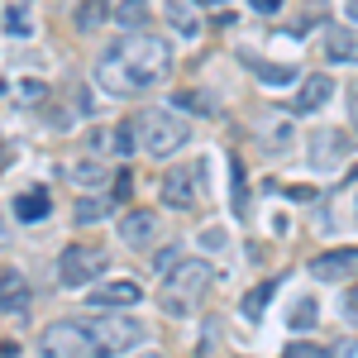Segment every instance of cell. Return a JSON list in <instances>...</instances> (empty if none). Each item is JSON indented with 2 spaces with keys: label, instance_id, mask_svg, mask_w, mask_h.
I'll list each match as a JSON object with an SVG mask.
<instances>
[{
  "label": "cell",
  "instance_id": "6da1fadb",
  "mask_svg": "<svg viewBox=\"0 0 358 358\" xmlns=\"http://www.w3.org/2000/svg\"><path fill=\"white\" fill-rule=\"evenodd\" d=\"M134 134H138V148H143L148 158H172L177 148L192 143V120H182L177 110H158V106H148V110H138Z\"/></svg>",
  "mask_w": 358,
  "mask_h": 358
},
{
  "label": "cell",
  "instance_id": "7a4b0ae2",
  "mask_svg": "<svg viewBox=\"0 0 358 358\" xmlns=\"http://www.w3.org/2000/svg\"><path fill=\"white\" fill-rule=\"evenodd\" d=\"M120 62L129 67V77H134L138 86H153L167 77V67H172V48H167L158 34H129L120 48Z\"/></svg>",
  "mask_w": 358,
  "mask_h": 358
},
{
  "label": "cell",
  "instance_id": "3957f363",
  "mask_svg": "<svg viewBox=\"0 0 358 358\" xmlns=\"http://www.w3.org/2000/svg\"><path fill=\"white\" fill-rule=\"evenodd\" d=\"M163 282H167V306H172V310H187L196 296H206V292H210L215 268H210V263H201V258H182Z\"/></svg>",
  "mask_w": 358,
  "mask_h": 358
},
{
  "label": "cell",
  "instance_id": "277c9868",
  "mask_svg": "<svg viewBox=\"0 0 358 358\" xmlns=\"http://www.w3.org/2000/svg\"><path fill=\"white\" fill-rule=\"evenodd\" d=\"M86 330H91V339H96V349H101V358L110 354H124V349H134V344H143V325L138 320H129V315H91V320H82Z\"/></svg>",
  "mask_w": 358,
  "mask_h": 358
},
{
  "label": "cell",
  "instance_id": "5b68a950",
  "mask_svg": "<svg viewBox=\"0 0 358 358\" xmlns=\"http://www.w3.org/2000/svg\"><path fill=\"white\" fill-rule=\"evenodd\" d=\"M38 349H43V358H101V349H96V339H91V330H86L82 320L48 325L43 339H38Z\"/></svg>",
  "mask_w": 358,
  "mask_h": 358
},
{
  "label": "cell",
  "instance_id": "8992f818",
  "mask_svg": "<svg viewBox=\"0 0 358 358\" xmlns=\"http://www.w3.org/2000/svg\"><path fill=\"white\" fill-rule=\"evenodd\" d=\"M106 268H110V253L106 248L72 244V248H62V258H57V282L62 287H82V282H96Z\"/></svg>",
  "mask_w": 358,
  "mask_h": 358
},
{
  "label": "cell",
  "instance_id": "52a82bcc",
  "mask_svg": "<svg viewBox=\"0 0 358 358\" xmlns=\"http://www.w3.org/2000/svg\"><path fill=\"white\" fill-rule=\"evenodd\" d=\"M158 192H163V206H172V210H192L196 201H201V167H172Z\"/></svg>",
  "mask_w": 358,
  "mask_h": 358
},
{
  "label": "cell",
  "instance_id": "ba28073f",
  "mask_svg": "<svg viewBox=\"0 0 358 358\" xmlns=\"http://www.w3.org/2000/svg\"><path fill=\"white\" fill-rule=\"evenodd\" d=\"M310 277L315 282H349V277H358V248H334V253L310 258Z\"/></svg>",
  "mask_w": 358,
  "mask_h": 358
},
{
  "label": "cell",
  "instance_id": "9c48e42d",
  "mask_svg": "<svg viewBox=\"0 0 358 358\" xmlns=\"http://www.w3.org/2000/svg\"><path fill=\"white\" fill-rule=\"evenodd\" d=\"M96 82H101V91H106V96H134V91H143V86L129 77V67L120 62V53H115V48L96 62Z\"/></svg>",
  "mask_w": 358,
  "mask_h": 358
},
{
  "label": "cell",
  "instance_id": "30bf717a",
  "mask_svg": "<svg viewBox=\"0 0 358 358\" xmlns=\"http://www.w3.org/2000/svg\"><path fill=\"white\" fill-rule=\"evenodd\" d=\"M120 244H129V248L158 244V215H153V210H129V215H120Z\"/></svg>",
  "mask_w": 358,
  "mask_h": 358
},
{
  "label": "cell",
  "instance_id": "8fae6325",
  "mask_svg": "<svg viewBox=\"0 0 358 358\" xmlns=\"http://www.w3.org/2000/svg\"><path fill=\"white\" fill-rule=\"evenodd\" d=\"M143 301V287L138 282H129V277H120V282H101V287H91V306L96 310H106V306H138Z\"/></svg>",
  "mask_w": 358,
  "mask_h": 358
},
{
  "label": "cell",
  "instance_id": "7c38bea8",
  "mask_svg": "<svg viewBox=\"0 0 358 358\" xmlns=\"http://www.w3.org/2000/svg\"><path fill=\"white\" fill-rule=\"evenodd\" d=\"M0 310H10V315H24L29 310V282H24V273H15V268L0 273Z\"/></svg>",
  "mask_w": 358,
  "mask_h": 358
},
{
  "label": "cell",
  "instance_id": "4fadbf2b",
  "mask_svg": "<svg viewBox=\"0 0 358 358\" xmlns=\"http://www.w3.org/2000/svg\"><path fill=\"white\" fill-rule=\"evenodd\" d=\"M48 210H53V196L43 192V187H29V192L15 196V220L38 224V220H48Z\"/></svg>",
  "mask_w": 358,
  "mask_h": 358
},
{
  "label": "cell",
  "instance_id": "5bb4252c",
  "mask_svg": "<svg viewBox=\"0 0 358 358\" xmlns=\"http://www.w3.org/2000/svg\"><path fill=\"white\" fill-rule=\"evenodd\" d=\"M334 96V82L325 72H315V77H306L301 91H296V110H320V106H330Z\"/></svg>",
  "mask_w": 358,
  "mask_h": 358
},
{
  "label": "cell",
  "instance_id": "9a60e30c",
  "mask_svg": "<svg viewBox=\"0 0 358 358\" xmlns=\"http://www.w3.org/2000/svg\"><path fill=\"white\" fill-rule=\"evenodd\" d=\"M325 57H330V62H358V29L334 24L330 34H325Z\"/></svg>",
  "mask_w": 358,
  "mask_h": 358
},
{
  "label": "cell",
  "instance_id": "2e32d148",
  "mask_svg": "<svg viewBox=\"0 0 358 358\" xmlns=\"http://www.w3.org/2000/svg\"><path fill=\"white\" fill-rule=\"evenodd\" d=\"M106 20H115L110 0H77V5H72V24L82 29V34H91V29H101Z\"/></svg>",
  "mask_w": 358,
  "mask_h": 358
},
{
  "label": "cell",
  "instance_id": "e0dca14e",
  "mask_svg": "<svg viewBox=\"0 0 358 358\" xmlns=\"http://www.w3.org/2000/svg\"><path fill=\"white\" fill-rule=\"evenodd\" d=\"M96 143H101V148H115L120 158H129L138 148V134H134V124H115L110 134H96Z\"/></svg>",
  "mask_w": 358,
  "mask_h": 358
},
{
  "label": "cell",
  "instance_id": "ac0fdd59",
  "mask_svg": "<svg viewBox=\"0 0 358 358\" xmlns=\"http://www.w3.org/2000/svg\"><path fill=\"white\" fill-rule=\"evenodd\" d=\"M115 24L138 34V29L148 24V0H120V5H115Z\"/></svg>",
  "mask_w": 358,
  "mask_h": 358
},
{
  "label": "cell",
  "instance_id": "d6986e66",
  "mask_svg": "<svg viewBox=\"0 0 358 358\" xmlns=\"http://www.w3.org/2000/svg\"><path fill=\"white\" fill-rule=\"evenodd\" d=\"M244 62H248V67H253V72H258V77H263L268 86H292V82H296V67H277V62H258L253 53H244Z\"/></svg>",
  "mask_w": 358,
  "mask_h": 358
},
{
  "label": "cell",
  "instance_id": "ffe728a7",
  "mask_svg": "<svg viewBox=\"0 0 358 358\" xmlns=\"http://www.w3.org/2000/svg\"><path fill=\"white\" fill-rule=\"evenodd\" d=\"M273 292H277V282L268 277V282H258V287L244 296V315H248V320H258V315H263V306L273 301Z\"/></svg>",
  "mask_w": 358,
  "mask_h": 358
},
{
  "label": "cell",
  "instance_id": "44dd1931",
  "mask_svg": "<svg viewBox=\"0 0 358 358\" xmlns=\"http://www.w3.org/2000/svg\"><path fill=\"white\" fill-rule=\"evenodd\" d=\"M106 215H110V206H106L101 196H82V201H77V224H101Z\"/></svg>",
  "mask_w": 358,
  "mask_h": 358
},
{
  "label": "cell",
  "instance_id": "7402d4cb",
  "mask_svg": "<svg viewBox=\"0 0 358 358\" xmlns=\"http://www.w3.org/2000/svg\"><path fill=\"white\" fill-rule=\"evenodd\" d=\"M177 101V110H196V115H215V101L206 96V91H177L172 96Z\"/></svg>",
  "mask_w": 358,
  "mask_h": 358
},
{
  "label": "cell",
  "instance_id": "603a6c76",
  "mask_svg": "<svg viewBox=\"0 0 358 358\" xmlns=\"http://www.w3.org/2000/svg\"><path fill=\"white\" fill-rule=\"evenodd\" d=\"M167 15H172V24L182 29V34H196V29H201V20L192 15V5H187V0H167Z\"/></svg>",
  "mask_w": 358,
  "mask_h": 358
},
{
  "label": "cell",
  "instance_id": "cb8c5ba5",
  "mask_svg": "<svg viewBox=\"0 0 358 358\" xmlns=\"http://www.w3.org/2000/svg\"><path fill=\"white\" fill-rule=\"evenodd\" d=\"M67 177H72V182H77V187H91V182H101V177H106V167L96 163V158H86V163H77V167H67Z\"/></svg>",
  "mask_w": 358,
  "mask_h": 358
},
{
  "label": "cell",
  "instance_id": "d4e9b609",
  "mask_svg": "<svg viewBox=\"0 0 358 358\" xmlns=\"http://www.w3.org/2000/svg\"><path fill=\"white\" fill-rule=\"evenodd\" d=\"M315 315H320V306L306 296V301H296V310H292V325H296V330H310V325H315Z\"/></svg>",
  "mask_w": 358,
  "mask_h": 358
},
{
  "label": "cell",
  "instance_id": "484cf974",
  "mask_svg": "<svg viewBox=\"0 0 358 358\" xmlns=\"http://www.w3.org/2000/svg\"><path fill=\"white\" fill-rule=\"evenodd\" d=\"M282 358H330V354H325L320 344H301V339H296V344H287V354H282Z\"/></svg>",
  "mask_w": 358,
  "mask_h": 358
},
{
  "label": "cell",
  "instance_id": "4316f807",
  "mask_svg": "<svg viewBox=\"0 0 358 358\" xmlns=\"http://www.w3.org/2000/svg\"><path fill=\"white\" fill-rule=\"evenodd\" d=\"M344 315H358V282L344 292Z\"/></svg>",
  "mask_w": 358,
  "mask_h": 358
},
{
  "label": "cell",
  "instance_id": "83f0119b",
  "mask_svg": "<svg viewBox=\"0 0 358 358\" xmlns=\"http://www.w3.org/2000/svg\"><path fill=\"white\" fill-rule=\"evenodd\" d=\"M248 5H253L258 15H277V10H282V0H248Z\"/></svg>",
  "mask_w": 358,
  "mask_h": 358
},
{
  "label": "cell",
  "instance_id": "f1b7e54d",
  "mask_svg": "<svg viewBox=\"0 0 358 358\" xmlns=\"http://www.w3.org/2000/svg\"><path fill=\"white\" fill-rule=\"evenodd\" d=\"M349 124L358 129V86H349Z\"/></svg>",
  "mask_w": 358,
  "mask_h": 358
},
{
  "label": "cell",
  "instance_id": "f546056e",
  "mask_svg": "<svg viewBox=\"0 0 358 358\" xmlns=\"http://www.w3.org/2000/svg\"><path fill=\"white\" fill-rule=\"evenodd\" d=\"M354 354H358V344H354V339H344V344H339L330 358H354Z\"/></svg>",
  "mask_w": 358,
  "mask_h": 358
},
{
  "label": "cell",
  "instance_id": "4dcf8cb0",
  "mask_svg": "<svg viewBox=\"0 0 358 358\" xmlns=\"http://www.w3.org/2000/svg\"><path fill=\"white\" fill-rule=\"evenodd\" d=\"M0 358H20V349L15 344H0Z\"/></svg>",
  "mask_w": 358,
  "mask_h": 358
},
{
  "label": "cell",
  "instance_id": "1f68e13d",
  "mask_svg": "<svg viewBox=\"0 0 358 358\" xmlns=\"http://www.w3.org/2000/svg\"><path fill=\"white\" fill-rule=\"evenodd\" d=\"M344 10H349V20H358V0H344Z\"/></svg>",
  "mask_w": 358,
  "mask_h": 358
},
{
  "label": "cell",
  "instance_id": "d6a6232c",
  "mask_svg": "<svg viewBox=\"0 0 358 358\" xmlns=\"http://www.w3.org/2000/svg\"><path fill=\"white\" fill-rule=\"evenodd\" d=\"M148 358H163V354H148Z\"/></svg>",
  "mask_w": 358,
  "mask_h": 358
}]
</instances>
